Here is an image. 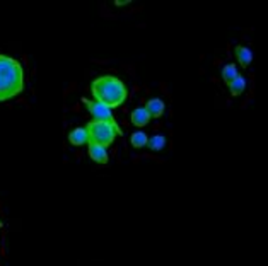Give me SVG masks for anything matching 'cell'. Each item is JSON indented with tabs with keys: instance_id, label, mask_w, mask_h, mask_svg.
<instances>
[{
	"instance_id": "4",
	"label": "cell",
	"mask_w": 268,
	"mask_h": 266,
	"mask_svg": "<svg viewBox=\"0 0 268 266\" xmlns=\"http://www.w3.org/2000/svg\"><path fill=\"white\" fill-rule=\"evenodd\" d=\"M82 103L86 104L87 111L93 116V121H103V123H114L113 113H111L109 107H106L105 104L99 101H91V99H82Z\"/></svg>"
},
{
	"instance_id": "12",
	"label": "cell",
	"mask_w": 268,
	"mask_h": 266,
	"mask_svg": "<svg viewBox=\"0 0 268 266\" xmlns=\"http://www.w3.org/2000/svg\"><path fill=\"white\" fill-rule=\"evenodd\" d=\"M147 147L154 150V152H159V150L166 147V138H164L162 135H154V137H151L147 140Z\"/></svg>"
},
{
	"instance_id": "10",
	"label": "cell",
	"mask_w": 268,
	"mask_h": 266,
	"mask_svg": "<svg viewBox=\"0 0 268 266\" xmlns=\"http://www.w3.org/2000/svg\"><path fill=\"white\" fill-rule=\"evenodd\" d=\"M237 75H239V72H237V67L234 63L224 65V68H222V79H224L225 84H231Z\"/></svg>"
},
{
	"instance_id": "2",
	"label": "cell",
	"mask_w": 268,
	"mask_h": 266,
	"mask_svg": "<svg viewBox=\"0 0 268 266\" xmlns=\"http://www.w3.org/2000/svg\"><path fill=\"white\" fill-rule=\"evenodd\" d=\"M91 92H93L94 101L105 104L109 109L120 107L128 98V91H126L125 84L118 77L113 75H101L94 79L91 84Z\"/></svg>"
},
{
	"instance_id": "14",
	"label": "cell",
	"mask_w": 268,
	"mask_h": 266,
	"mask_svg": "<svg viewBox=\"0 0 268 266\" xmlns=\"http://www.w3.org/2000/svg\"><path fill=\"white\" fill-rule=\"evenodd\" d=\"M0 227H2V222H0Z\"/></svg>"
},
{
	"instance_id": "9",
	"label": "cell",
	"mask_w": 268,
	"mask_h": 266,
	"mask_svg": "<svg viewBox=\"0 0 268 266\" xmlns=\"http://www.w3.org/2000/svg\"><path fill=\"white\" fill-rule=\"evenodd\" d=\"M236 58L239 61L241 67H248L253 61V53L246 46H236Z\"/></svg>"
},
{
	"instance_id": "8",
	"label": "cell",
	"mask_w": 268,
	"mask_h": 266,
	"mask_svg": "<svg viewBox=\"0 0 268 266\" xmlns=\"http://www.w3.org/2000/svg\"><path fill=\"white\" fill-rule=\"evenodd\" d=\"M149 121H151V116H149V113L145 111V107H135V109L132 111V123L135 126L142 128Z\"/></svg>"
},
{
	"instance_id": "5",
	"label": "cell",
	"mask_w": 268,
	"mask_h": 266,
	"mask_svg": "<svg viewBox=\"0 0 268 266\" xmlns=\"http://www.w3.org/2000/svg\"><path fill=\"white\" fill-rule=\"evenodd\" d=\"M87 152H89V157L98 164H106L108 162V150L106 147L99 144H94V142H89L87 144Z\"/></svg>"
},
{
	"instance_id": "7",
	"label": "cell",
	"mask_w": 268,
	"mask_h": 266,
	"mask_svg": "<svg viewBox=\"0 0 268 266\" xmlns=\"http://www.w3.org/2000/svg\"><path fill=\"white\" fill-rule=\"evenodd\" d=\"M145 111L149 113V116L151 118H161L164 114V109H166V106H164L162 99L159 98H152L149 99L147 103H145Z\"/></svg>"
},
{
	"instance_id": "13",
	"label": "cell",
	"mask_w": 268,
	"mask_h": 266,
	"mask_svg": "<svg viewBox=\"0 0 268 266\" xmlns=\"http://www.w3.org/2000/svg\"><path fill=\"white\" fill-rule=\"evenodd\" d=\"M147 140H149V137L145 135L144 132H135L130 137V142H132V145L135 149H142L147 145Z\"/></svg>"
},
{
	"instance_id": "3",
	"label": "cell",
	"mask_w": 268,
	"mask_h": 266,
	"mask_svg": "<svg viewBox=\"0 0 268 266\" xmlns=\"http://www.w3.org/2000/svg\"><path fill=\"white\" fill-rule=\"evenodd\" d=\"M86 130L89 133V142L99 144L108 149L114 142V138L121 133L120 126L114 123H103V121H89L86 125Z\"/></svg>"
},
{
	"instance_id": "6",
	"label": "cell",
	"mask_w": 268,
	"mask_h": 266,
	"mask_svg": "<svg viewBox=\"0 0 268 266\" xmlns=\"http://www.w3.org/2000/svg\"><path fill=\"white\" fill-rule=\"evenodd\" d=\"M68 142L75 147H80V145H87L89 144V133H87L86 126H79V128H74L70 133H68Z\"/></svg>"
},
{
	"instance_id": "11",
	"label": "cell",
	"mask_w": 268,
	"mask_h": 266,
	"mask_svg": "<svg viewBox=\"0 0 268 266\" xmlns=\"http://www.w3.org/2000/svg\"><path fill=\"white\" fill-rule=\"evenodd\" d=\"M227 86H229V92H231L232 96H239V94H243L244 87H246V80H244V77L237 75L231 84H227Z\"/></svg>"
},
{
	"instance_id": "1",
	"label": "cell",
	"mask_w": 268,
	"mask_h": 266,
	"mask_svg": "<svg viewBox=\"0 0 268 266\" xmlns=\"http://www.w3.org/2000/svg\"><path fill=\"white\" fill-rule=\"evenodd\" d=\"M24 89V68L21 61L0 53V103L19 96Z\"/></svg>"
}]
</instances>
